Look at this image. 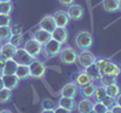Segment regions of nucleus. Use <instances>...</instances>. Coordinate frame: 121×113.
Returning <instances> with one entry per match:
<instances>
[{
	"label": "nucleus",
	"mask_w": 121,
	"mask_h": 113,
	"mask_svg": "<svg viewBox=\"0 0 121 113\" xmlns=\"http://www.w3.org/2000/svg\"><path fill=\"white\" fill-rule=\"evenodd\" d=\"M93 45V35L87 30H81L75 37V46L79 50H90Z\"/></svg>",
	"instance_id": "nucleus-1"
},
{
	"label": "nucleus",
	"mask_w": 121,
	"mask_h": 113,
	"mask_svg": "<svg viewBox=\"0 0 121 113\" xmlns=\"http://www.w3.org/2000/svg\"><path fill=\"white\" fill-rule=\"evenodd\" d=\"M78 51L72 47V46H63L62 50H60L59 52V60L60 62L67 65V66H72L74 63L78 62Z\"/></svg>",
	"instance_id": "nucleus-2"
},
{
	"label": "nucleus",
	"mask_w": 121,
	"mask_h": 113,
	"mask_svg": "<svg viewBox=\"0 0 121 113\" xmlns=\"http://www.w3.org/2000/svg\"><path fill=\"white\" fill-rule=\"evenodd\" d=\"M62 47H63L62 44L58 43L57 40H55V39L51 38V39H50L48 42L43 46V55L45 56L46 60L52 58V57H56V56L59 55Z\"/></svg>",
	"instance_id": "nucleus-3"
},
{
	"label": "nucleus",
	"mask_w": 121,
	"mask_h": 113,
	"mask_svg": "<svg viewBox=\"0 0 121 113\" xmlns=\"http://www.w3.org/2000/svg\"><path fill=\"white\" fill-rule=\"evenodd\" d=\"M46 69L47 67L45 66V63L43 61H40L38 58H35L32 63L29 65V73H30V78L34 79H43L46 74Z\"/></svg>",
	"instance_id": "nucleus-4"
},
{
	"label": "nucleus",
	"mask_w": 121,
	"mask_h": 113,
	"mask_svg": "<svg viewBox=\"0 0 121 113\" xmlns=\"http://www.w3.org/2000/svg\"><path fill=\"white\" fill-rule=\"evenodd\" d=\"M23 49H24L32 57H34V58H38L40 55H43V45L39 44L34 38L28 39L27 42L24 43Z\"/></svg>",
	"instance_id": "nucleus-5"
},
{
	"label": "nucleus",
	"mask_w": 121,
	"mask_h": 113,
	"mask_svg": "<svg viewBox=\"0 0 121 113\" xmlns=\"http://www.w3.org/2000/svg\"><path fill=\"white\" fill-rule=\"evenodd\" d=\"M12 58L17 62L18 66H29L35 60L34 57L30 56L23 47H17L16 49V52H15V55H13Z\"/></svg>",
	"instance_id": "nucleus-6"
},
{
	"label": "nucleus",
	"mask_w": 121,
	"mask_h": 113,
	"mask_svg": "<svg viewBox=\"0 0 121 113\" xmlns=\"http://www.w3.org/2000/svg\"><path fill=\"white\" fill-rule=\"evenodd\" d=\"M96 58L97 57L95 56V54L92 52V51H90V50H81L78 54V62L84 69L90 67L91 65H93Z\"/></svg>",
	"instance_id": "nucleus-7"
},
{
	"label": "nucleus",
	"mask_w": 121,
	"mask_h": 113,
	"mask_svg": "<svg viewBox=\"0 0 121 113\" xmlns=\"http://www.w3.org/2000/svg\"><path fill=\"white\" fill-rule=\"evenodd\" d=\"M59 96L62 97H70V99H75L76 95L79 94V86L74 83V81H70L67 83L62 89L59 90Z\"/></svg>",
	"instance_id": "nucleus-8"
},
{
	"label": "nucleus",
	"mask_w": 121,
	"mask_h": 113,
	"mask_svg": "<svg viewBox=\"0 0 121 113\" xmlns=\"http://www.w3.org/2000/svg\"><path fill=\"white\" fill-rule=\"evenodd\" d=\"M67 14H68V17L73 21H80L82 19L84 15H85V11H84V7L80 5V4H73L68 6V10H67Z\"/></svg>",
	"instance_id": "nucleus-9"
},
{
	"label": "nucleus",
	"mask_w": 121,
	"mask_h": 113,
	"mask_svg": "<svg viewBox=\"0 0 121 113\" xmlns=\"http://www.w3.org/2000/svg\"><path fill=\"white\" fill-rule=\"evenodd\" d=\"M9 43H11L16 47H19L23 44V32L21 27H11V37L9 39Z\"/></svg>",
	"instance_id": "nucleus-10"
},
{
	"label": "nucleus",
	"mask_w": 121,
	"mask_h": 113,
	"mask_svg": "<svg viewBox=\"0 0 121 113\" xmlns=\"http://www.w3.org/2000/svg\"><path fill=\"white\" fill-rule=\"evenodd\" d=\"M68 30L65 28H62V27H56L52 32H51V38L57 40L58 43H60L62 45H64L67 42H68Z\"/></svg>",
	"instance_id": "nucleus-11"
},
{
	"label": "nucleus",
	"mask_w": 121,
	"mask_h": 113,
	"mask_svg": "<svg viewBox=\"0 0 121 113\" xmlns=\"http://www.w3.org/2000/svg\"><path fill=\"white\" fill-rule=\"evenodd\" d=\"M102 7L105 12L114 14L121 11V1L120 0H103Z\"/></svg>",
	"instance_id": "nucleus-12"
},
{
	"label": "nucleus",
	"mask_w": 121,
	"mask_h": 113,
	"mask_svg": "<svg viewBox=\"0 0 121 113\" xmlns=\"http://www.w3.org/2000/svg\"><path fill=\"white\" fill-rule=\"evenodd\" d=\"M53 19H55V23H56V27H62V28H65L68 24H69V21L70 18L68 17V14L67 11H56L53 15Z\"/></svg>",
	"instance_id": "nucleus-13"
},
{
	"label": "nucleus",
	"mask_w": 121,
	"mask_h": 113,
	"mask_svg": "<svg viewBox=\"0 0 121 113\" xmlns=\"http://www.w3.org/2000/svg\"><path fill=\"white\" fill-rule=\"evenodd\" d=\"M16 46H13L11 43H9L6 42L5 44H3L1 49H0V58H3V60H10V58H12L15 52H16Z\"/></svg>",
	"instance_id": "nucleus-14"
},
{
	"label": "nucleus",
	"mask_w": 121,
	"mask_h": 113,
	"mask_svg": "<svg viewBox=\"0 0 121 113\" xmlns=\"http://www.w3.org/2000/svg\"><path fill=\"white\" fill-rule=\"evenodd\" d=\"M39 28L51 33L52 30L56 28V23H55L53 16H52V15H46V16H44L43 19L39 22Z\"/></svg>",
	"instance_id": "nucleus-15"
},
{
	"label": "nucleus",
	"mask_w": 121,
	"mask_h": 113,
	"mask_svg": "<svg viewBox=\"0 0 121 113\" xmlns=\"http://www.w3.org/2000/svg\"><path fill=\"white\" fill-rule=\"evenodd\" d=\"M3 81H4V86L5 89H9L13 91L15 89L18 88L19 85V79L16 77V74H7V75H1Z\"/></svg>",
	"instance_id": "nucleus-16"
},
{
	"label": "nucleus",
	"mask_w": 121,
	"mask_h": 113,
	"mask_svg": "<svg viewBox=\"0 0 121 113\" xmlns=\"http://www.w3.org/2000/svg\"><path fill=\"white\" fill-rule=\"evenodd\" d=\"M102 74H108V75H113V77L117 78L121 74V67L117 63H114L112 61H109L105 65V67L103 68Z\"/></svg>",
	"instance_id": "nucleus-17"
},
{
	"label": "nucleus",
	"mask_w": 121,
	"mask_h": 113,
	"mask_svg": "<svg viewBox=\"0 0 121 113\" xmlns=\"http://www.w3.org/2000/svg\"><path fill=\"white\" fill-rule=\"evenodd\" d=\"M93 105H95V102L92 100L85 97L76 105V109L79 113H88L90 111L93 109Z\"/></svg>",
	"instance_id": "nucleus-18"
},
{
	"label": "nucleus",
	"mask_w": 121,
	"mask_h": 113,
	"mask_svg": "<svg viewBox=\"0 0 121 113\" xmlns=\"http://www.w3.org/2000/svg\"><path fill=\"white\" fill-rule=\"evenodd\" d=\"M33 38L36 40L39 44H41V45L44 46V45L48 42V40L51 39V33L39 28V29H36L35 32H34V37H33Z\"/></svg>",
	"instance_id": "nucleus-19"
},
{
	"label": "nucleus",
	"mask_w": 121,
	"mask_h": 113,
	"mask_svg": "<svg viewBox=\"0 0 121 113\" xmlns=\"http://www.w3.org/2000/svg\"><path fill=\"white\" fill-rule=\"evenodd\" d=\"M96 86L97 85L95 84V81H91V83H88V84H86L84 86H80L79 88V92H80V95H81L82 97L91 99V97H93Z\"/></svg>",
	"instance_id": "nucleus-20"
},
{
	"label": "nucleus",
	"mask_w": 121,
	"mask_h": 113,
	"mask_svg": "<svg viewBox=\"0 0 121 113\" xmlns=\"http://www.w3.org/2000/svg\"><path fill=\"white\" fill-rule=\"evenodd\" d=\"M74 83L80 88V86H84V85H86V84H88V83H91V78L88 77V74L85 72V69L84 71H80V72H78V73L74 75Z\"/></svg>",
	"instance_id": "nucleus-21"
},
{
	"label": "nucleus",
	"mask_w": 121,
	"mask_h": 113,
	"mask_svg": "<svg viewBox=\"0 0 121 113\" xmlns=\"http://www.w3.org/2000/svg\"><path fill=\"white\" fill-rule=\"evenodd\" d=\"M57 106L58 107H62V108H65V109H69V111H74L76 108V102H75V99H70V97H62L60 96L58 102H57Z\"/></svg>",
	"instance_id": "nucleus-22"
},
{
	"label": "nucleus",
	"mask_w": 121,
	"mask_h": 113,
	"mask_svg": "<svg viewBox=\"0 0 121 113\" xmlns=\"http://www.w3.org/2000/svg\"><path fill=\"white\" fill-rule=\"evenodd\" d=\"M17 67H18V65H17V62H16L13 58L6 60V61H5V63H4V67H3V71H1V75L15 74Z\"/></svg>",
	"instance_id": "nucleus-23"
},
{
	"label": "nucleus",
	"mask_w": 121,
	"mask_h": 113,
	"mask_svg": "<svg viewBox=\"0 0 121 113\" xmlns=\"http://www.w3.org/2000/svg\"><path fill=\"white\" fill-rule=\"evenodd\" d=\"M85 72L88 74V77L91 78V80L92 81H97L100 79V77H102V72H100V69L93 63V65H91L90 67L85 68Z\"/></svg>",
	"instance_id": "nucleus-24"
},
{
	"label": "nucleus",
	"mask_w": 121,
	"mask_h": 113,
	"mask_svg": "<svg viewBox=\"0 0 121 113\" xmlns=\"http://www.w3.org/2000/svg\"><path fill=\"white\" fill-rule=\"evenodd\" d=\"M16 77L19 80H26L30 78V73H29V66H18L16 69Z\"/></svg>",
	"instance_id": "nucleus-25"
},
{
	"label": "nucleus",
	"mask_w": 121,
	"mask_h": 113,
	"mask_svg": "<svg viewBox=\"0 0 121 113\" xmlns=\"http://www.w3.org/2000/svg\"><path fill=\"white\" fill-rule=\"evenodd\" d=\"M11 37V26H0V40L9 42Z\"/></svg>",
	"instance_id": "nucleus-26"
},
{
	"label": "nucleus",
	"mask_w": 121,
	"mask_h": 113,
	"mask_svg": "<svg viewBox=\"0 0 121 113\" xmlns=\"http://www.w3.org/2000/svg\"><path fill=\"white\" fill-rule=\"evenodd\" d=\"M12 99V91L11 90H9V89H3V90H0V104H7V102H10Z\"/></svg>",
	"instance_id": "nucleus-27"
},
{
	"label": "nucleus",
	"mask_w": 121,
	"mask_h": 113,
	"mask_svg": "<svg viewBox=\"0 0 121 113\" xmlns=\"http://www.w3.org/2000/svg\"><path fill=\"white\" fill-rule=\"evenodd\" d=\"M105 90H107V95L110 96V97H116L121 92V89H120V86H119L117 83L112 84V85H109V86H105Z\"/></svg>",
	"instance_id": "nucleus-28"
},
{
	"label": "nucleus",
	"mask_w": 121,
	"mask_h": 113,
	"mask_svg": "<svg viewBox=\"0 0 121 113\" xmlns=\"http://www.w3.org/2000/svg\"><path fill=\"white\" fill-rule=\"evenodd\" d=\"M12 10H13L12 1H3V3H0V14H3V15H11Z\"/></svg>",
	"instance_id": "nucleus-29"
},
{
	"label": "nucleus",
	"mask_w": 121,
	"mask_h": 113,
	"mask_svg": "<svg viewBox=\"0 0 121 113\" xmlns=\"http://www.w3.org/2000/svg\"><path fill=\"white\" fill-rule=\"evenodd\" d=\"M107 96V90H105V86L103 85H99V86H96V90H95V94H93V97L96 101H102L104 97Z\"/></svg>",
	"instance_id": "nucleus-30"
},
{
	"label": "nucleus",
	"mask_w": 121,
	"mask_h": 113,
	"mask_svg": "<svg viewBox=\"0 0 121 113\" xmlns=\"http://www.w3.org/2000/svg\"><path fill=\"white\" fill-rule=\"evenodd\" d=\"M99 81H100V84H102L103 86H109V85H112V84L117 83V78H115V77H113V75L103 74L102 77H100Z\"/></svg>",
	"instance_id": "nucleus-31"
},
{
	"label": "nucleus",
	"mask_w": 121,
	"mask_h": 113,
	"mask_svg": "<svg viewBox=\"0 0 121 113\" xmlns=\"http://www.w3.org/2000/svg\"><path fill=\"white\" fill-rule=\"evenodd\" d=\"M100 102H102V104H103L108 109H112V108L116 105V104H115V97H110V96H108V95H107L102 101H100Z\"/></svg>",
	"instance_id": "nucleus-32"
},
{
	"label": "nucleus",
	"mask_w": 121,
	"mask_h": 113,
	"mask_svg": "<svg viewBox=\"0 0 121 113\" xmlns=\"http://www.w3.org/2000/svg\"><path fill=\"white\" fill-rule=\"evenodd\" d=\"M41 107H43V109H55L57 106H56V104H55L53 100H51V99H45V100H43V102H41Z\"/></svg>",
	"instance_id": "nucleus-33"
},
{
	"label": "nucleus",
	"mask_w": 121,
	"mask_h": 113,
	"mask_svg": "<svg viewBox=\"0 0 121 113\" xmlns=\"http://www.w3.org/2000/svg\"><path fill=\"white\" fill-rule=\"evenodd\" d=\"M109 61H110L109 58H104V57H97V58H96V61H95V65H96V66L100 69V72H102V71H103V68L105 67V65L109 62Z\"/></svg>",
	"instance_id": "nucleus-34"
},
{
	"label": "nucleus",
	"mask_w": 121,
	"mask_h": 113,
	"mask_svg": "<svg viewBox=\"0 0 121 113\" xmlns=\"http://www.w3.org/2000/svg\"><path fill=\"white\" fill-rule=\"evenodd\" d=\"M11 23H12L11 16L0 14V26H11Z\"/></svg>",
	"instance_id": "nucleus-35"
},
{
	"label": "nucleus",
	"mask_w": 121,
	"mask_h": 113,
	"mask_svg": "<svg viewBox=\"0 0 121 113\" xmlns=\"http://www.w3.org/2000/svg\"><path fill=\"white\" fill-rule=\"evenodd\" d=\"M93 111L96 113H105L108 111V108L102 104V102H99V101H96L95 102V105H93Z\"/></svg>",
	"instance_id": "nucleus-36"
},
{
	"label": "nucleus",
	"mask_w": 121,
	"mask_h": 113,
	"mask_svg": "<svg viewBox=\"0 0 121 113\" xmlns=\"http://www.w3.org/2000/svg\"><path fill=\"white\" fill-rule=\"evenodd\" d=\"M59 3L60 5H63V6H70V5H73L75 3V0H59Z\"/></svg>",
	"instance_id": "nucleus-37"
},
{
	"label": "nucleus",
	"mask_w": 121,
	"mask_h": 113,
	"mask_svg": "<svg viewBox=\"0 0 121 113\" xmlns=\"http://www.w3.org/2000/svg\"><path fill=\"white\" fill-rule=\"evenodd\" d=\"M55 113H72V111L69 109H65V108H62V107H56L55 108Z\"/></svg>",
	"instance_id": "nucleus-38"
},
{
	"label": "nucleus",
	"mask_w": 121,
	"mask_h": 113,
	"mask_svg": "<svg viewBox=\"0 0 121 113\" xmlns=\"http://www.w3.org/2000/svg\"><path fill=\"white\" fill-rule=\"evenodd\" d=\"M112 112H113V113H121V107L117 106V105H115V106L112 108Z\"/></svg>",
	"instance_id": "nucleus-39"
},
{
	"label": "nucleus",
	"mask_w": 121,
	"mask_h": 113,
	"mask_svg": "<svg viewBox=\"0 0 121 113\" xmlns=\"http://www.w3.org/2000/svg\"><path fill=\"white\" fill-rule=\"evenodd\" d=\"M115 104H116L117 106H120V107H121V92H120V94L115 97Z\"/></svg>",
	"instance_id": "nucleus-40"
},
{
	"label": "nucleus",
	"mask_w": 121,
	"mask_h": 113,
	"mask_svg": "<svg viewBox=\"0 0 121 113\" xmlns=\"http://www.w3.org/2000/svg\"><path fill=\"white\" fill-rule=\"evenodd\" d=\"M4 63H5V60H3V58H0V74H1V71H3Z\"/></svg>",
	"instance_id": "nucleus-41"
},
{
	"label": "nucleus",
	"mask_w": 121,
	"mask_h": 113,
	"mask_svg": "<svg viewBox=\"0 0 121 113\" xmlns=\"http://www.w3.org/2000/svg\"><path fill=\"white\" fill-rule=\"evenodd\" d=\"M40 113H55V109H41Z\"/></svg>",
	"instance_id": "nucleus-42"
},
{
	"label": "nucleus",
	"mask_w": 121,
	"mask_h": 113,
	"mask_svg": "<svg viewBox=\"0 0 121 113\" xmlns=\"http://www.w3.org/2000/svg\"><path fill=\"white\" fill-rule=\"evenodd\" d=\"M5 86H4V81H3V77H1V74H0V90H3Z\"/></svg>",
	"instance_id": "nucleus-43"
},
{
	"label": "nucleus",
	"mask_w": 121,
	"mask_h": 113,
	"mask_svg": "<svg viewBox=\"0 0 121 113\" xmlns=\"http://www.w3.org/2000/svg\"><path fill=\"white\" fill-rule=\"evenodd\" d=\"M0 113H12V111H10V109H1Z\"/></svg>",
	"instance_id": "nucleus-44"
},
{
	"label": "nucleus",
	"mask_w": 121,
	"mask_h": 113,
	"mask_svg": "<svg viewBox=\"0 0 121 113\" xmlns=\"http://www.w3.org/2000/svg\"><path fill=\"white\" fill-rule=\"evenodd\" d=\"M3 1H12V0H0V3H3Z\"/></svg>",
	"instance_id": "nucleus-45"
},
{
	"label": "nucleus",
	"mask_w": 121,
	"mask_h": 113,
	"mask_svg": "<svg viewBox=\"0 0 121 113\" xmlns=\"http://www.w3.org/2000/svg\"><path fill=\"white\" fill-rule=\"evenodd\" d=\"M105 113H113V112H112V109H108V111H107Z\"/></svg>",
	"instance_id": "nucleus-46"
},
{
	"label": "nucleus",
	"mask_w": 121,
	"mask_h": 113,
	"mask_svg": "<svg viewBox=\"0 0 121 113\" xmlns=\"http://www.w3.org/2000/svg\"><path fill=\"white\" fill-rule=\"evenodd\" d=\"M1 46H3V42L0 40V49H1Z\"/></svg>",
	"instance_id": "nucleus-47"
},
{
	"label": "nucleus",
	"mask_w": 121,
	"mask_h": 113,
	"mask_svg": "<svg viewBox=\"0 0 121 113\" xmlns=\"http://www.w3.org/2000/svg\"><path fill=\"white\" fill-rule=\"evenodd\" d=\"M88 113H96V112H95V111H93V109H92V111H90V112H88Z\"/></svg>",
	"instance_id": "nucleus-48"
},
{
	"label": "nucleus",
	"mask_w": 121,
	"mask_h": 113,
	"mask_svg": "<svg viewBox=\"0 0 121 113\" xmlns=\"http://www.w3.org/2000/svg\"><path fill=\"white\" fill-rule=\"evenodd\" d=\"M120 1H121V0H120Z\"/></svg>",
	"instance_id": "nucleus-49"
}]
</instances>
